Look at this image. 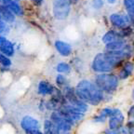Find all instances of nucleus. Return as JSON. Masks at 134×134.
<instances>
[{
	"instance_id": "1",
	"label": "nucleus",
	"mask_w": 134,
	"mask_h": 134,
	"mask_svg": "<svg viewBox=\"0 0 134 134\" xmlns=\"http://www.w3.org/2000/svg\"><path fill=\"white\" fill-rule=\"evenodd\" d=\"M132 50L130 46L120 51H105L98 53L92 62V69L96 73H109L122 65L131 56Z\"/></svg>"
},
{
	"instance_id": "2",
	"label": "nucleus",
	"mask_w": 134,
	"mask_h": 134,
	"mask_svg": "<svg viewBox=\"0 0 134 134\" xmlns=\"http://www.w3.org/2000/svg\"><path fill=\"white\" fill-rule=\"evenodd\" d=\"M78 98L85 103L90 105H98L103 100V92L88 80H81L75 88Z\"/></svg>"
},
{
	"instance_id": "3",
	"label": "nucleus",
	"mask_w": 134,
	"mask_h": 134,
	"mask_svg": "<svg viewBox=\"0 0 134 134\" xmlns=\"http://www.w3.org/2000/svg\"><path fill=\"white\" fill-rule=\"evenodd\" d=\"M118 84H119L118 76L114 74H100L95 77V85L103 92L115 91L118 87Z\"/></svg>"
},
{
	"instance_id": "4",
	"label": "nucleus",
	"mask_w": 134,
	"mask_h": 134,
	"mask_svg": "<svg viewBox=\"0 0 134 134\" xmlns=\"http://www.w3.org/2000/svg\"><path fill=\"white\" fill-rule=\"evenodd\" d=\"M50 120L57 126L61 134H70L73 124L59 111H53L50 115Z\"/></svg>"
},
{
	"instance_id": "5",
	"label": "nucleus",
	"mask_w": 134,
	"mask_h": 134,
	"mask_svg": "<svg viewBox=\"0 0 134 134\" xmlns=\"http://www.w3.org/2000/svg\"><path fill=\"white\" fill-rule=\"evenodd\" d=\"M71 0H53V15L57 20L63 21L69 16Z\"/></svg>"
},
{
	"instance_id": "6",
	"label": "nucleus",
	"mask_w": 134,
	"mask_h": 134,
	"mask_svg": "<svg viewBox=\"0 0 134 134\" xmlns=\"http://www.w3.org/2000/svg\"><path fill=\"white\" fill-rule=\"evenodd\" d=\"M63 96H64L66 102H68L67 103H69L72 106L77 108L78 110L83 112L84 114L87 112V110H88V104L85 103L83 100L78 98V96L76 95V93L75 91V88H70V87H66Z\"/></svg>"
},
{
	"instance_id": "7",
	"label": "nucleus",
	"mask_w": 134,
	"mask_h": 134,
	"mask_svg": "<svg viewBox=\"0 0 134 134\" xmlns=\"http://www.w3.org/2000/svg\"><path fill=\"white\" fill-rule=\"evenodd\" d=\"M58 111L61 112L73 125L76 121L81 120L84 116L83 112H81L80 110H78L77 108H75V107L70 105L69 103H67V102H66V103H64V104H63L60 107V109H59Z\"/></svg>"
},
{
	"instance_id": "8",
	"label": "nucleus",
	"mask_w": 134,
	"mask_h": 134,
	"mask_svg": "<svg viewBox=\"0 0 134 134\" xmlns=\"http://www.w3.org/2000/svg\"><path fill=\"white\" fill-rule=\"evenodd\" d=\"M109 129L111 130H118L122 128L124 124V117L119 109H112L109 115Z\"/></svg>"
},
{
	"instance_id": "9",
	"label": "nucleus",
	"mask_w": 134,
	"mask_h": 134,
	"mask_svg": "<svg viewBox=\"0 0 134 134\" xmlns=\"http://www.w3.org/2000/svg\"><path fill=\"white\" fill-rule=\"evenodd\" d=\"M109 20H110V23L114 27L120 30L129 27V23H130V18L128 15L117 14V13L111 14Z\"/></svg>"
},
{
	"instance_id": "10",
	"label": "nucleus",
	"mask_w": 134,
	"mask_h": 134,
	"mask_svg": "<svg viewBox=\"0 0 134 134\" xmlns=\"http://www.w3.org/2000/svg\"><path fill=\"white\" fill-rule=\"evenodd\" d=\"M0 5L7 7L15 16L23 15V9L21 5L18 3V0H0Z\"/></svg>"
},
{
	"instance_id": "11",
	"label": "nucleus",
	"mask_w": 134,
	"mask_h": 134,
	"mask_svg": "<svg viewBox=\"0 0 134 134\" xmlns=\"http://www.w3.org/2000/svg\"><path fill=\"white\" fill-rule=\"evenodd\" d=\"M21 127L27 132L30 131V130H39V123L36 118H34L30 115H26L21 119Z\"/></svg>"
},
{
	"instance_id": "12",
	"label": "nucleus",
	"mask_w": 134,
	"mask_h": 134,
	"mask_svg": "<svg viewBox=\"0 0 134 134\" xmlns=\"http://www.w3.org/2000/svg\"><path fill=\"white\" fill-rule=\"evenodd\" d=\"M0 52L7 56H12L14 54V46L9 40L0 36Z\"/></svg>"
},
{
	"instance_id": "13",
	"label": "nucleus",
	"mask_w": 134,
	"mask_h": 134,
	"mask_svg": "<svg viewBox=\"0 0 134 134\" xmlns=\"http://www.w3.org/2000/svg\"><path fill=\"white\" fill-rule=\"evenodd\" d=\"M134 72V63L131 62H125L124 64L121 65V69L119 71V76L120 79H127L130 77Z\"/></svg>"
},
{
	"instance_id": "14",
	"label": "nucleus",
	"mask_w": 134,
	"mask_h": 134,
	"mask_svg": "<svg viewBox=\"0 0 134 134\" xmlns=\"http://www.w3.org/2000/svg\"><path fill=\"white\" fill-rule=\"evenodd\" d=\"M122 39H124V37L121 35V33L119 31H115V30H110L106 34H104V36H103V42L105 45Z\"/></svg>"
},
{
	"instance_id": "15",
	"label": "nucleus",
	"mask_w": 134,
	"mask_h": 134,
	"mask_svg": "<svg viewBox=\"0 0 134 134\" xmlns=\"http://www.w3.org/2000/svg\"><path fill=\"white\" fill-rule=\"evenodd\" d=\"M55 48L62 56L67 57L72 53V47L68 43L62 40H57L55 42Z\"/></svg>"
},
{
	"instance_id": "16",
	"label": "nucleus",
	"mask_w": 134,
	"mask_h": 134,
	"mask_svg": "<svg viewBox=\"0 0 134 134\" xmlns=\"http://www.w3.org/2000/svg\"><path fill=\"white\" fill-rule=\"evenodd\" d=\"M0 20L6 23H12L15 21V15L7 7L0 5Z\"/></svg>"
},
{
	"instance_id": "17",
	"label": "nucleus",
	"mask_w": 134,
	"mask_h": 134,
	"mask_svg": "<svg viewBox=\"0 0 134 134\" xmlns=\"http://www.w3.org/2000/svg\"><path fill=\"white\" fill-rule=\"evenodd\" d=\"M55 88L48 81H40L39 84H38V87H37V91L39 94L41 95H51L54 91Z\"/></svg>"
},
{
	"instance_id": "18",
	"label": "nucleus",
	"mask_w": 134,
	"mask_h": 134,
	"mask_svg": "<svg viewBox=\"0 0 134 134\" xmlns=\"http://www.w3.org/2000/svg\"><path fill=\"white\" fill-rule=\"evenodd\" d=\"M129 45L126 43L125 40L122 39L106 44L105 48H106V51H120V50H123L124 48H126Z\"/></svg>"
},
{
	"instance_id": "19",
	"label": "nucleus",
	"mask_w": 134,
	"mask_h": 134,
	"mask_svg": "<svg viewBox=\"0 0 134 134\" xmlns=\"http://www.w3.org/2000/svg\"><path fill=\"white\" fill-rule=\"evenodd\" d=\"M44 131L45 134H61L57 126L50 119H47L44 121Z\"/></svg>"
},
{
	"instance_id": "20",
	"label": "nucleus",
	"mask_w": 134,
	"mask_h": 134,
	"mask_svg": "<svg viewBox=\"0 0 134 134\" xmlns=\"http://www.w3.org/2000/svg\"><path fill=\"white\" fill-rule=\"evenodd\" d=\"M123 4L128 12V16L131 20H134V0H123Z\"/></svg>"
},
{
	"instance_id": "21",
	"label": "nucleus",
	"mask_w": 134,
	"mask_h": 134,
	"mask_svg": "<svg viewBox=\"0 0 134 134\" xmlns=\"http://www.w3.org/2000/svg\"><path fill=\"white\" fill-rule=\"evenodd\" d=\"M56 69L59 74H63V73H68L70 71V69H71V67L66 63H60L57 65Z\"/></svg>"
},
{
	"instance_id": "22",
	"label": "nucleus",
	"mask_w": 134,
	"mask_h": 134,
	"mask_svg": "<svg viewBox=\"0 0 134 134\" xmlns=\"http://www.w3.org/2000/svg\"><path fill=\"white\" fill-rule=\"evenodd\" d=\"M0 64L3 65L4 67H9L11 65L10 59L8 58L7 55L3 54L2 52H0Z\"/></svg>"
},
{
	"instance_id": "23",
	"label": "nucleus",
	"mask_w": 134,
	"mask_h": 134,
	"mask_svg": "<svg viewBox=\"0 0 134 134\" xmlns=\"http://www.w3.org/2000/svg\"><path fill=\"white\" fill-rule=\"evenodd\" d=\"M56 82L60 87H63V86H66V78L63 76V75H58L56 77Z\"/></svg>"
},
{
	"instance_id": "24",
	"label": "nucleus",
	"mask_w": 134,
	"mask_h": 134,
	"mask_svg": "<svg viewBox=\"0 0 134 134\" xmlns=\"http://www.w3.org/2000/svg\"><path fill=\"white\" fill-rule=\"evenodd\" d=\"M128 122L129 123H132L134 124V104L132 105L131 107L130 108L129 110V113H128Z\"/></svg>"
},
{
	"instance_id": "25",
	"label": "nucleus",
	"mask_w": 134,
	"mask_h": 134,
	"mask_svg": "<svg viewBox=\"0 0 134 134\" xmlns=\"http://www.w3.org/2000/svg\"><path fill=\"white\" fill-rule=\"evenodd\" d=\"M92 6L95 8H100L103 6V0H92Z\"/></svg>"
},
{
	"instance_id": "26",
	"label": "nucleus",
	"mask_w": 134,
	"mask_h": 134,
	"mask_svg": "<svg viewBox=\"0 0 134 134\" xmlns=\"http://www.w3.org/2000/svg\"><path fill=\"white\" fill-rule=\"evenodd\" d=\"M27 134H45L43 132H41L39 130H30V131L26 132Z\"/></svg>"
},
{
	"instance_id": "27",
	"label": "nucleus",
	"mask_w": 134,
	"mask_h": 134,
	"mask_svg": "<svg viewBox=\"0 0 134 134\" xmlns=\"http://www.w3.org/2000/svg\"><path fill=\"white\" fill-rule=\"evenodd\" d=\"M32 2L33 3H35L36 5H41L42 4V2H43V0H31Z\"/></svg>"
},
{
	"instance_id": "28",
	"label": "nucleus",
	"mask_w": 134,
	"mask_h": 134,
	"mask_svg": "<svg viewBox=\"0 0 134 134\" xmlns=\"http://www.w3.org/2000/svg\"><path fill=\"white\" fill-rule=\"evenodd\" d=\"M106 134H118V132H117V130H108V131H106Z\"/></svg>"
},
{
	"instance_id": "29",
	"label": "nucleus",
	"mask_w": 134,
	"mask_h": 134,
	"mask_svg": "<svg viewBox=\"0 0 134 134\" xmlns=\"http://www.w3.org/2000/svg\"><path fill=\"white\" fill-rule=\"evenodd\" d=\"M107 2H108L109 4H115V3L116 2V0H107Z\"/></svg>"
},
{
	"instance_id": "30",
	"label": "nucleus",
	"mask_w": 134,
	"mask_h": 134,
	"mask_svg": "<svg viewBox=\"0 0 134 134\" xmlns=\"http://www.w3.org/2000/svg\"><path fill=\"white\" fill-rule=\"evenodd\" d=\"M131 96H132V99H134V87H133V90H132V94H131Z\"/></svg>"
},
{
	"instance_id": "31",
	"label": "nucleus",
	"mask_w": 134,
	"mask_h": 134,
	"mask_svg": "<svg viewBox=\"0 0 134 134\" xmlns=\"http://www.w3.org/2000/svg\"><path fill=\"white\" fill-rule=\"evenodd\" d=\"M122 134H127V133H122Z\"/></svg>"
}]
</instances>
